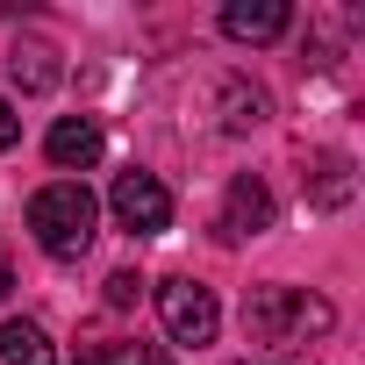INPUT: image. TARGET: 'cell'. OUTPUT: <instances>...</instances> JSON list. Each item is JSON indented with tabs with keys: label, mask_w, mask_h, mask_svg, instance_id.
Masks as SVG:
<instances>
[{
	"label": "cell",
	"mask_w": 365,
	"mask_h": 365,
	"mask_svg": "<svg viewBox=\"0 0 365 365\" xmlns=\"http://www.w3.org/2000/svg\"><path fill=\"white\" fill-rule=\"evenodd\" d=\"M329 329H336V308L308 287H251L244 294V336L265 351H294V344H315Z\"/></svg>",
	"instance_id": "obj_1"
},
{
	"label": "cell",
	"mask_w": 365,
	"mask_h": 365,
	"mask_svg": "<svg viewBox=\"0 0 365 365\" xmlns=\"http://www.w3.org/2000/svg\"><path fill=\"white\" fill-rule=\"evenodd\" d=\"M93 222H101V201L79 187V179H51V187L29 201V237H36L51 258H86Z\"/></svg>",
	"instance_id": "obj_2"
},
{
	"label": "cell",
	"mask_w": 365,
	"mask_h": 365,
	"mask_svg": "<svg viewBox=\"0 0 365 365\" xmlns=\"http://www.w3.org/2000/svg\"><path fill=\"white\" fill-rule=\"evenodd\" d=\"M158 315H165V336L172 344H215V329H222V308H215V294L201 287V279H187V272H172V279H158Z\"/></svg>",
	"instance_id": "obj_3"
},
{
	"label": "cell",
	"mask_w": 365,
	"mask_h": 365,
	"mask_svg": "<svg viewBox=\"0 0 365 365\" xmlns=\"http://www.w3.org/2000/svg\"><path fill=\"white\" fill-rule=\"evenodd\" d=\"M108 208H115V222H122L129 237H165V230H172V194H165L158 172H115Z\"/></svg>",
	"instance_id": "obj_4"
},
{
	"label": "cell",
	"mask_w": 365,
	"mask_h": 365,
	"mask_svg": "<svg viewBox=\"0 0 365 365\" xmlns=\"http://www.w3.org/2000/svg\"><path fill=\"white\" fill-rule=\"evenodd\" d=\"M272 187L258 172H244V179H230V201H222V222H215V237L222 244H244V237H258V230H272Z\"/></svg>",
	"instance_id": "obj_5"
},
{
	"label": "cell",
	"mask_w": 365,
	"mask_h": 365,
	"mask_svg": "<svg viewBox=\"0 0 365 365\" xmlns=\"http://www.w3.org/2000/svg\"><path fill=\"white\" fill-rule=\"evenodd\" d=\"M287 29H294L287 0H230V8H222V36L230 43H279Z\"/></svg>",
	"instance_id": "obj_6"
},
{
	"label": "cell",
	"mask_w": 365,
	"mask_h": 365,
	"mask_svg": "<svg viewBox=\"0 0 365 365\" xmlns=\"http://www.w3.org/2000/svg\"><path fill=\"white\" fill-rule=\"evenodd\" d=\"M43 150H51L58 172H86V165H101V122H93V115H65V122L43 136Z\"/></svg>",
	"instance_id": "obj_7"
},
{
	"label": "cell",
	"mask_w": 365,
	"mask_h": 365,
	"mask_svg": "<svg viewBox=\"0 0 365 365\" xmlns=\"http://www.w3.org/2000/svg\"><path fill=\"white\" fill-rule=\"evenodd\" d=\"M8 79H15L22 93H51V86H58V51H51V43H15Z\"/></svg>",
	"instance_id": "obj_8"
},
{
	"label": "cell",
	"mask_w": 365,
	"mask_h": 365,
	"mask_svg": "<svg viewBox=\"0 0 365 365\" xmlns=\"http://www.w3.org/2000/svg\"><path fill=\"white\" fill-rule=\"evenodd\" d=\"M0 365H58V351L36 322H0Z\"/></svg>",
	"instance_id": "obj_9"
},
{
	"label": "cell",
	"mask_w": 365,
	"mask_h": 365,
	"mask_svg": "<svg viewBox=\"0 0 365 365\" xmlns=\"http://www.w3.org/2000/svg\"><path fill=\"white\" fill-rule=\"evenodd\" d=\"M308 194H315V208H344L351 201V158H315Z\"/></svg>",
	"instance_id": "obj_10"
},
{
	"label": "cell",
	"mask_w": 365,
	"mask_h": 365,
	"mask_svg": "<svg viewBox=\"0 0 365 365\" xmlns=\"http://www.w3.org/2000/svg\"><path fill=\"white\" fill-rule=\"evenodd\" d=\"M86 365H172L158 344H101V351H86Z\"/></svg>",
	"instance_id": "obj_11"
},
{
	"label": "cell",
	"mask_w": 365,
	"mask_h": 365,
	"mask_svg": "<svg viewBox=\"0 0 365 365\" xmlns=\"http://www.w3.org/2000/svg\"><path fill=\"white\" fill-rule=\"evenodd\" d=\"M258 115H265V93H258V86H251V93H244V86H237V79H230V129H251V122H258Z\"/></svg>",
	"instance_id": "obj_12"
},
{
	"label": "cell",
	"mask_w": 365,
	"mask_h": 365,
	"mask_svg": "<svg viewBox=\"0 0 365 365\" xmlns=\"http://www.w3.org/2000/svg\"><path fill=\"white\" fill-rule=\"evenodd\" d=\"M136 294H143L136 272H115V279H108V308H136Z\"/></svg>",
	"instance_id": "obj_13"
},
{
	"label": "cell",
	"mask_w": 365,
	"mask_h": 365,
	"mask_svg": "<svg viewBox=\"0 0 365 365\" xmlns=\"http://www.w3.org/2000/svg\"><path fill=\"white\" fill-rule=\"evenodd\" d=\"M15 136H22V115H15L8 101H0V150H15Z\"/></svg>",
	"instance_id": "obj_14"
},
{
	"label": "cell",
	"mask_w": 365,
	"mask_h": 365,
	"mask_svg": "<svg viewBox=\"0 0 365 365\" xmlns=\"http://www.w3.org/2000/svg\"><path fill=\"white\" fill-rule=\"evenodd\" d=\"M8 287H15V272H8V251H0V301H8Z\"/></svg>",
	"instance_id": "obj_15"
},
{
	"label": "cell",
	"mask_w": 365,
	"mask_h": 365,
	"mask_svg": "<svg viewBox=\"0 0 365 365\" xmlns=\"http://www.w3.org/2000/svg\"><path fill=\"white\" fill-rule=\"evenodd\" d=\"M251 365H265V358H251Z\"/></svg>",
	"instance_id": "obj_16"
}]
</instances>
